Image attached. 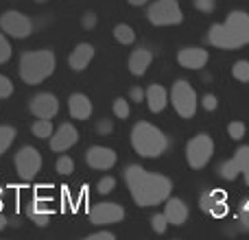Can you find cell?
Masks as SVG:
<instances>
[{
  "label": "cell",
  "instance_id": "cell-32",
  "mask_svg": "<svg viewBox=\"0 0 249 240\" xmlns=\"http://www.w3.org/2000/svg\"><path fill=\"white\" fill-rule=\"evenodd\" d=\"M228 133L232 140H243L245 137V124L243 122H230L228 124Z\"/></svg>",
  "mask_w": 249,
  "mask_h": 240
},
{
  "label": "cell",
  "instance_id": "cell-4",
  "mask_svg": "<svg viewBox=\"0 0 249 240\" xmlns=\"http://www.w3.org/2000/svg\"><path fill=\"white\" fill-rule=\"evenodd\" d=\"M131 146L140 157H160L168 149V140L158 127L149 122H138L131 129Z\"/></svg>",
  "mask_w": 249,
  "mask_h": 240
},
{
  "label": "cell",
  "instance_id": "cell-31",
  "mask_svg": "<svg viewBox=\"0 0 249 240\" xmlns=\"http://www.w3.org/2000/svg\"><path fill=\"white\" fill-rule=\"evenodd\" d=\"M11 59V44L4 37V33H0V64H7Z\"/></svg>",
  "mask_w": 249,
  "mask_h": 240
},
{
  "label": "cell",
  "instance_id": "cell-43",
  "mask_svg": "<svg viewBox=\"0 0 249 240\" xmlns=\"http://www.w3.org/2000/svg\"><path fill=\"white\" fill-rule=\"evenodd\" d=\"M129 4H133V7H142V4H146L149 0H127Z\"/></svg>",
  "mask_w": 249,
  "mask_h": 240
},
{
  "label": "cell",
  "instance_id": "cell-39",
  "mask_svg": "<svg viewBox=\"0 0 249 240\" xmlns=\"http://www.w3.org/2000/svg\"><path fill=\"white\" fill-rule=\"evenodd\" d=\"M86 240H114V234L112 232H96V234L86 236Z\"/></svg>",
  "mask_w": 249,
  "mask_h": 240
},
{
  "label": "cell",
  "instance_id": "cell-37",
  "mask_svg": "<svg viewBox=\"0 0 249 240\" xmlns=\"http://www.w3.org/2000/svg\"><path fill=\"white\" fill-rule=\"evenodd\" d=\"M201 105L208 109V112H214V109L219 107V101H216L214 94H206L203 96V101H201Z\"/></svg>",
  "mask_w": 249,
  "mask_h": 240
},
{
  "label": "cell",
  "instance_id": "cell-12",
  "mask_svg": "<svg viewBox=\"0 0 249 240\" xmlns=\"http://www.w3.org/2000/svg\"><path fill=\"white\" fill-rule=\"evenodd\" d=\"M29 109L33 112V116L37 118H53L59 112V101L55 94H48V92H39L31 99Z\"/></svg>",
  "mask_w": 249,
  "mask_h": 240
},
{
  "label": "cell",
  "instance_id": "cell-15",
  "mask_svg": "<svg viewBox=\"0 0 249 240\" xmlns=\"http://www.w3.org/2000/svg\"><path fill=\"white\" fill-rule=\"evenodd\" d=\"M177 61L188 70H201L208 64V51H203V48H181L177 52Z\"/></svg>",
  "mask_w": 249,
  "mask_h": 240
},
{
  "label": "cell",
  "instance_id": "cell-34",
  "mask_svg": "<svg viewBox=\"0 0 249 240\" xmlns=\"http://www.w3.org/2000/svg\"><path fill=\"white\" fill-rule=\"evenodd\" d=\"M13 94V83L9 81V77L0 74V99H9Z\"/></svg>",
  "mask_w": 249,
  "mask_h": 240
},
{
  "label": "cell",
  "instance_id": "cell-20",
  "mask_svg": "<svg viewBox=\"0 0 249 240\" xmlns=\"http://www.w3.org/2000/svg\"><path fill=\"white\" fill-rule=\"evenodd\" d=\"M151 61H153V55L146 48H136L131 52V57H129V72L136 74V77H142L149 70Z\"/></svg>",
  "mask_w": 249,
  "mask_h": 240
},
{
  "label": "cell",
  "instance_id": "cell-1",
  "mask_svg": "<svg viewBox=\"0 0 249 240\" xmlns=\"http://www.w3.org/2000/svg\"><path fill=\"white\" fill-rule=\"evenodd\" d=\"M124 179H127L129 192H131L136 206L140 207H151L158 203L166 201L171 197L173 184L168 177L155 175V172H146L142 166H127L124 171Z\"/></svg>",
  "mask_w": 249,
  "mask_h": 240
},
{
  "label": "cell",
  "instance_id": "cell-9",
  "mask_svg": "<svg viewBox=\"0 0 249 240\" xmlns=\"http://www.w3.org/2000/svg\"><path fill=\"white\" fill-rule=\"evenodd\" d=\"M0 31L16 39H24L33 33V22L20 11H4L0 16Z\"/></svg>",
  "mask_w": 249,
  "mask_h": 240
},
{
  "label": "cell",
  "instance_id": "cell-35",
  "mask_svg": "<svg viewBox=\"0 0 249 240\" xmlns=\"http://www.w3.org/2000/svg\"><path fill=\"white\" fill-rule=\"evenodd\" d=\"M81 26L86 31L94 29V26H96V13L94 11H86V13H83V16H81Z\"/></svg>",
  "mask_w": 249,
  "mask_h": 240
},
{
  "label": "cell",
  "instance_id": "cell-8",
  "mask_svg": "<svg viewBox=\"0 0 249 240\" xmlns=\"http://www.w3.org/2000/svg\"><path fill=\"white\" fill-rule=\"evenodd\" d=\"M16 171L20 175V179L31 181L39 171H42V155H39L37 149L33 146H22L16 153Z\"/></svg>",
  "mask_w": 249,
  "mask_h": 240
},
{
  "label": "cell",
  "instance_id": "cell-22",
  "mask_svg": "<svg viewBox=\"0 0 249 240\" xmlns=\"http://www.w3.org/2000/svg\"><path fill=\"white\" fill-rule=\"evenodd\" d=\"M31 131H33L35 137H39V140H46V137L53 136V124H51V118H39L33 122V127H31Z\"/></svg>",
  "mask_w": 249,
  "mask_h": 240
},
{
  "label": "cell",
  "instance_id": "cell-28",
  "mask_svg": "<svg viewBox=\"0 0 249 240\" xmlns=\"http://www.w3.org/2000/svg\"><path fill=\"white\" fill-rule=\"evenodd\" d=\"M168 219H166V214H155L153 219H151V227H153V232L155 234H164L166 232V227H168Z\"/></svg>",
  "mask_w": 249,
  "mask_h": 240
},
{
  "label": "cell",
  "instance_id": "cell-33",
  "mask_svg": "<svg viewBox=\"0 0 249 240\" xmlns=\"http://www.w3.org/2000/svg\"><path fill=\"white\" fill-rule=\"evenodd\" d=\"M114 186H116V179H114V177H103V179L96 184V190H99L101 194H109L114 190Z\"/></svg>",
  "mask_w": 249,
  "mask_h": 240
},
{
  "label": "cell",
  "instance_id": "cell-3",
  "mask_svg": "<svg viewBox=\"0 0 249 240\" xmlns=\"http://www.w3.org/2000/svg\"><path fill=\"white\" fill-rule=\"evenodd\" d=\"M57 68V57L53 51H31L24 52L20 59V77L29 86H37L44 79H48Z\"/></svg>",
  "mask_w": 249,
  "mask_h": 240
},
{
  "label": "cell",
  "instance_id": "cell-29",
  "mask_svg": "<svg viewBox=\"0 0 249 240\" xmlns=\"http://www.w3.org/2000/svg\"><path fill=\"white\" fill-rule=\"evenodd\" d=\"M234 159H236L238 168L245 172L249 168V146H241V149L236 151V155H234Z\"/></svg>",
  "mask_w": 249,
  "mask_h": 240
},
{
  "label": "cell",
  "instance_id": "cell-21",
  "mask_svg": "<svg viewBox=\"0 0 249 240\" xmlns=\"http://www.w3.org/2000/svg\"><path fill=\"white\" fill-rule=\"evenodd\" d=\"M26 214H29V219L33 221L35 225L46 227L48 221H51V207H46L44 203H39V201H31L29 207H26Z\"/></svg>",
  "mask_w": 249,
  "mask_h": 240
},
{
  "label": "cell",
  "instance_id": "cell-13",
  "mask_svg": "<svg viewBox=\"0 0 249 240\" xmlns=\"http://www.w3.org/2000/svg\"><path fill=\"white\" fill-rule=\"evenodd\" d=\"M79 140V131L74 124H61L55 133L51 136V151L55 153H61V151H68L70 146H74Z\"/></svg>",
  "mask_w": 249,
  "mask_h": 240
},
{
  "label": "cell",
  "instance_id": "cell-2",
  "mask_svg": "<svg viewBox=\"0 0 249 240\" xmlns=\"http://www.w3.org/2000/svg\"><path fill=\"white\" fill-rule=\"evenodd\" d=\"M208 42L216 48H225V51H236V48L249 44V13L232 11L223 24L210 26Z\"/></svg>",
  "mask_w": 249,
  "mask_h": 240
},
{
  "label": "cell",
  "instance_id": "cell-36",
  "mask_svg": "<svg viewBox=\"0 0 249 240\" xmlns=\"http://www.w3.org/2000/svg\"><path fill=\"white\" fill-rule=\"evenodd\" d=\"M193 4L201 13H210L212 9H214V0H193Z\"/></svg>",
  "mask_w": 249,
  "mask_h": 240
},
{
  "label": "cell",
  "instance_id": "cell-7",
  "mask_svg": "<svg viewBox=\"0 0 249 240\" xmlns=\"http://www.w3.org/2000/svg\"><path fill=\"white\" fill-rule=\"evenodd\" d=\"M212 153H214V142L208 133H199L186 146V159H188L190 168H203L208 162H210Z\"/></svg>",
  "mask_w": 249,
  "mask_h": 240
},
{
  "label": "cell",
  "instance_id": "cell-30",
  "mask_svg": "<svg viewBox=\"0 0 249 240\" xmlns=\"http://www.w3.org/2000/svg\"><path fill=\"white\" fill-rule=\"evenodd\" d=\"M114 116L116 118H121V120H124V118H129V103L124 99H116L114 101Z\"/></svg>",
  "mask_w": 249,
  "mask_h": 240
},
{
  "label": "cell",
  "instance_id": "cell-24",
  "mask_svg": "<svg viewBox=\"0 0 249 240\" xmlns=\"http://www.w3.org/2000/svg\"><path fill=\"white\" fill-rule=\"evenodd\" d=\"M114 37H116V42H121V44H133L136 33H133V29L129 24H116L114 26Z\"/></svg>",
  "mask_w": 249,
  "mask_h": 240
},
{
  "label": "cell",
  "instance_id": "cell-26",
  "mask_svg": "<svg viewBox=\"0 0 249 240\" xmlns=\"http://www.w3.org/2000/svg\"><path fill=\"white\" fill-rule=\"evenodd\" d=\"M232 74H234V79H238V81H243V83L249 81V61H245V59L236 61L232 68Z\"/></svg>",
  "mask_w": 249,
  "mask_h": 240
},
{
  "label": "cell",
  "instance_id": "cell-44",
  "mask_svg": "<svg viewBox=\"0 0 249 240\" xmlns=\"http://www.w3.org/2000/svg\"><path fill=\"white\" fill-rule=\"evenodd\" d=\"M245 184L249 186V168H247V171H245Z\"/></svg>",
  "mask_w": 249,
  "mask_h": 240
},
{
  "label": "cell",
  "instance_id": "cell-27",
  "mask_svg": "<svg viewBox=\"0 0 249 240\" xmlns=\"http://www.w3.org/2000/svg\"><path fill=\"white\" fill-rule=\"evenodd\" d=\"M57 172L59 175H70V172L74 171V159L72 157H68V155H61L59 159H57Z\"/></svg>",
  "mask_w": 249,
  "mask_h": 240
},
{
  "label": "cell",
  "instance_id": "cell-16",
  "mask_svg": "<svg viewBox=\"0 0 249 240\" xmlns=\"http://www.w3.org/2000/svg\"><path fill=\"white\" fill-rule=\"evenodd\" d=\"M92 59H94V46L88 44V42H83V44H79L72 52H70L68 64H70V68H72L74 72H83V70L90 66Z\"/></svg>",
  "mask_w": 249,
  "mask_h": 240
},
{
  "label": "cell",
  "instance_id": "cell-17",
  "mask_svg": "<svg viewBox=\"0 0 249 240\" xmlns=\"http://www.w3.org/2000/svg\"><path fill=\"white\" fill-rule=\"evenodd\" d=\"M92 101L88 99L86 94H72L68 99V112H70V116L72 118H77V120H86V118H90L92 116Z\"/></svg>",
  "mask_w": 249,
  "mask_h": 240
},
{
  "label": "cell",
  "instance_id": "cell-19",
  "mask_svg": "<svg viewBox=\"0 0 249 240\" xmlns=\"http://www.w3.org/2000/svg\"><path fill=\"white\" fill-rule=\"evenodd\" d=\"M164 214H166L168 223L171 225H184L186 219H188V207H186V203L181 201V199H166V210H164Z\"/></svg>",
  "mask_w": 249,
  "mask_h": 240
},
{
  "label": "cell",
  "instance_id": "cell-6",
  "mask_svg": "<svg viewBox=\"0 0 249 240\" xmlns=\"http://www.w3.org/2000/svg\"><path fill=\"white\" fill-rule=\"evenodd\" d=\"M146 17L155 26H171L179 24L184 20V13H181L177 0H155L146 11Z\"/></svg>",
  "mask_w": 249,
  "mask_h": 240
},
{
  "label": "cell",
  "instance_id": "cell-18",
  "mask_svg": "<svg viewBox=\"0 0 249 240\" xmlns=\"http://www.w3.org/2000/svg\"><path fill=\"white\" fill-rule=\"evenodd\" d=\"M146 105H149V109L153 114H160V112H164L166 109V105H168V92L164 90L162 86H158V83H153V86L146 90Z\"/></svg>",
  "mask_w": 249,
  "mask_h": 240
},
{
  "label": "cell",
  "instance_id": "cell-11",
  "mask_svg": "<svg viewBox=\"0 0 249 240\" xmlns=\"http://www.w3.org/2000/svg\"><path fill=\"white\" fill-rule=\"evenodd\" d=\"M86 164L94 171H109L116 164V151L107 146H90L86 153Z\"/></svg>",
  "mask_w": 249,
  "mask_h": 240
},
{
  "label": "cell",
  "instance_id": "cell-38",
  "mask_svg": "<svg viewBox=\"0 0 249 240\" xmlns=\"http://www.w3.org/2000/svg\"><path fill=\"white\" fill-rule=\"evenodd\" d=\"M96 131H99L101 136H109V133L114 131V124H112V120H101V122L96 124Z\"/></svg>",
  "mask_w": 249,
  "mask_h": 240
},
{
  "label": "cell",
  "instance_id": "cell-41",
  "mask_svg": "<svg viewBox=\"0 0 249 240\" xmlns=\"http://www.w3.org/2000/svg\"><path fill=\"white\" fill-rule=\"evenodd\" d=\"M238 219H241L243 227L249 229V201L245 203V207H243V210H241V216H238Z\"/></svg>",
  "mask_w": 249,
  "mask_h": 240
},
{
  "label": "cell",
  "instance_id": "cell-10",
  "mask_svg": "<svg viewBox=\"0 0 249 240\" xmlns=\"http://www.w3.org/2000/svg\"><path fill=\"white\" fill-rule=\"evenodd\" d=\"M124 219V210L118 203H96L90 210L92 225H114Z\"/></svg>",
  "mask_w": 249,
  "mask_h": 240
},
{
  "label": "cell",
  "instance_id": "cell-46",
  "mask_svg": "<svg viewBox=\"0 0 249 240\" xmlns=\"http://www.w3.org/2000/svg\"><path fill=\"white\" fill-rule=\"evenodd\" d=\"M35 2H46V0H35Z\"/></svg>",
  "mask_w": 249,
  "mask_h": 240
},
{
  "label": "cell",
  "instance_id": "cell-42",
  "mask_svg": "<svg viewBox=\"0 0 249 240\" xmlns=\"http://www.w3.org/2000/svg\"><path fill=\"white\" fill-rule=\"evenodd\" d=\"M7 225H9V219L2 214V212H0V232H2V229L7 227Z\"/></svg>",
  "mask_w": 249,
  "mask_h": 240
},
{
  "label": "cell",
  "instance_id": "cell-40",
  "mask_svg": "<svg viewBox=\"0 0 249 240\" xmlns=\"http://www.w3.org/2000/svg\"><path fill=\"white\" fill-rule=\"evenodd\" d=\"M129 96H131V101H136V103H140V101L146 99V92H142L140 87H133L131 92H129Z\"/></svg>",
  "mask_w": 249,
  "mask_h": 240
},
{
  "label": "cell",
  "instance_id": "cell-5",
  "mask_svg": "<svg viewBox=\"0 0 249 240\" xmlns=\"http://www.w3.org/2000/svg\"><path fill=\"white\" fill-rule=\"evenodd\" d=\"M171 103L175 107V112L179 114L181 118H193L195 112H197V94L190 87L188 81L179 79V81L173 83L171 90Z\"/></svg>",
  "mask_w": 249,
  "mask_h": 240
},
{
  "label": "cell",
  "instance_id": "cell-25",
  "mask_svg": "<svg viewBox=\"0 0 249 240\" xmlns=\"http://www.w3.org/2000/svg\"><path fill=\"white\" fill-rule=\"evenodd\" d=\"M241 168H238L236 159H228V162H223V166H221V177L228 181H234L238 175H241Z\"/></svg>",
  "mask_w": 249,
  "mask_h": 240
},
{
  "label": "cell",
  "instance_id": "cell-23",
  "mask_svg": "<svg viewBox=\"0 0 249 240\" xmlns=\"http://www.w3.org/2000/svg\"><path fill=\"white\" fill-rule=\"evenodd\" d=\"M16 140V129L9 124H0V157L4 155V151L11 146V142Z\"/></svg>",
  "mask_w": 249,
  "mask_h": 240
},
{
  "label": "cell",
  "instance_id": "cell-14",
  "mask_svg": "<svg viewBox=\"0 0 249 240\" xmlns=\"http://www.w3.org/2000/svg\"><path fill=\"white\" fill-rule=\"evenodd\" d=\"M201 210H206L212 216H225L228 214V197L223 190H210L201 197Z\"/></svg>",
  "mask_w": 249,
  "mask_h": 240
},
{
  "label": "cell",
  "instance_id": "cell-45",
  "mask_svg": "<svg viewBox=\"0 0 249 240\" xmlns=\"http://www.w3.org/2000/svg\"><path fill=\"white\" fill-rule=\"evenodd\" d=\"M2 192H4V190L0 188V197H2ZM0 210H2V201H0Z\"/></svg>",
  "mask_w": 249,
  "mask_h": 240
}]
</instances>
